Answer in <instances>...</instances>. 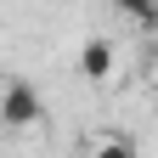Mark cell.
<instances>
[{
	"instance_id": "3",
	"label": "cell",
	"mask_w": 158,
	"mask_h": 158,
	"mask_svg": "<svg viewBox=\"0 0 158 158\" xmlns=\"http://www.w3.org/2000/svg\"><path fill=\"white\" fill-rule=\"evenodd\" d=\"M107 6H118L124 17H135L141 28H152V23H158V0H107Z\"/></svg>"
},
{
	"instance_id": "2",
	"label": "cell",
	"mask_w": 158,
	"mask_h": 158,
	"mask_svg": "<svg viewBox=\"0 0 158 158\" xmlns=\"http://www.w3.org/2000/svg\"><path fill=\"white\" fill-rule=\"evenodd\" d=\"M113 68H118L113 40H107V34H90L85 45H79V73H85L90 85H107V79H113Z\"/></svg>"
},
{
	"instance_id": "4",
	"label": "cell",
	"mask_w": 158,
	"mask_h": 158,
	"mask_svg": "<svg viewBox=\"0 0 158 158\" xmlns=\"http://www.w3.org/2000/svg\"><path fill=\"white\" fill-rule=\"evenodd\" d=\"M96 158H135V147L124 141V135H113V141H102V147H96Z\"/></svg>"
},
{
	"instance_id": "1",
	"label": "cell",
	"mask_w": 158,
	"mask_h": 158,
	"mask_svg": "<svg viewBox=\"0 0 158 158\" xmlns=\"http://www.w3.org/2000/svg\"><path fill=\"white\" fill-rule=\"evenodd\" d=\"M40 118H45L40 90L28 85V79H6V85H0V124L6 130H34Z\"/></svg>"
}]
</instances>
